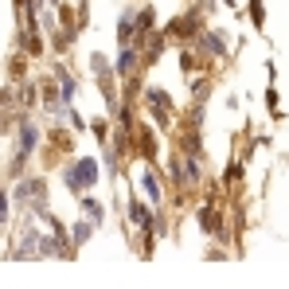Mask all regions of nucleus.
Masks as SVG:
<instances>
[{
  "label": "nucleus",
  "instance_id": "f257e3e1",
  "mask_svg": "<svg viewBox=\"0 0 289 289\" xmlns=\"http://www.w3.org/2000/svg\"><path fill=\"white\" fill-rule=\"evenodd\" d=\"M90 180H98V164L94 160H78L71 172H67V188H86Z\"/></svg>",
  "mask_w": 289,
  "mask_h": 289
},
{
  "label": "nucleus",
  "instance_id": "f03ea898",
  "mask_svg": "<svg viewBox=\"0 0 289 289\" xmlns=\"http://www.w3.org/2000/svg\"><path fill=\"white\" fill-rule=\"evenodd\" d=\"M35 137H39V133L31 129V125H24V129H20V157H28L31 149H35Z\"/></svg>",
  "mask_w": 289,
  "mask_h": 289
},
{
  "label": "nucleus",
  "instance_id": "7ed1b4c3",
  "mask_svg": "<svg viewBox=\"0 0 289 289\" xmlns=\"http://www.w3.org/2000/svg\"><path fill=\"white\" fill-rule=\"evenodd\" d=\"M149 106H153V114H168V94H160V90H149Z\"/></svg>",
  "mask_w": 289,
  "mask_h": 289
},
{
  "label": "nucleus",
  "instance_id": "20e7f679",
  "mask_svg": "<svg viewBox=\"0 0 289 289\" xmlns=\"http://www.w3.org/2000/svg\"><path fill=\"white\" fill-rule=\"evenodd\" d=\"M82 211H86L90 219H98V223H102V207H98L94 200H82Z\"/></svg>",
  "mask_w": 289,
  "mask_h": 289
},
{
  "label": "nucleus",
  "instance_id": "39448f33",
  "mask_svg": "<svg viewBox=\"0 0 289 289\" xmlns=\"http://www.w3.org/2000/svg\"><path fill=\"white\" fill-rule=\"evenodd\" d=\"M144 188H149V196H153V200H160V184H157V176H153V172L144 176Z\"/></svg>",
  "mask_w": 289,
  "mask_h": 289
},
{
  "label": "nucleus",
  "instance_id": "423d86ee",
  "mask_svg": "<svg viewBox=\"0 0 289 289\" xmlns=\"http://www.w3.org/2000/svg\"><path fill=\"white\" fill-rule=\"evenodd\" d=\"M203 43H207V51H211V55H223V39H219V35H207Z\"/></svg>",
  "mask_w": 289,
  "mask_h": 289
},
{
  "label": "nucleus",
  "instance_id": "0eeeda50",
  "mask_svg": "<svg viewBox=\"0 0 289 289\" xmlns=\"http://www.w3.org/2000/svg\"><path fill=\"white\" fill-rule=\"evenodd\" d=\"M129 215H133V223H149V215H144V207H137V203H129Z\"/></svg>",
  "mask_w": 289,
  "mask_h": 289
},
{
  "label": "nucleus",
  "instance_id": "6e6552de",
  "mask_svg": "<svg viewBox=\"0 0 289 289\" xmlns=\"http://www.w3.org/2000/svg\"><path fill=\"white\" fill-rule=\"evenodd\" d=\"M90 238V223H78V227H74V243H86Z\"/></svg>",
  "mask_w": 289,
  "mask_h": 289
}]
</instances>
